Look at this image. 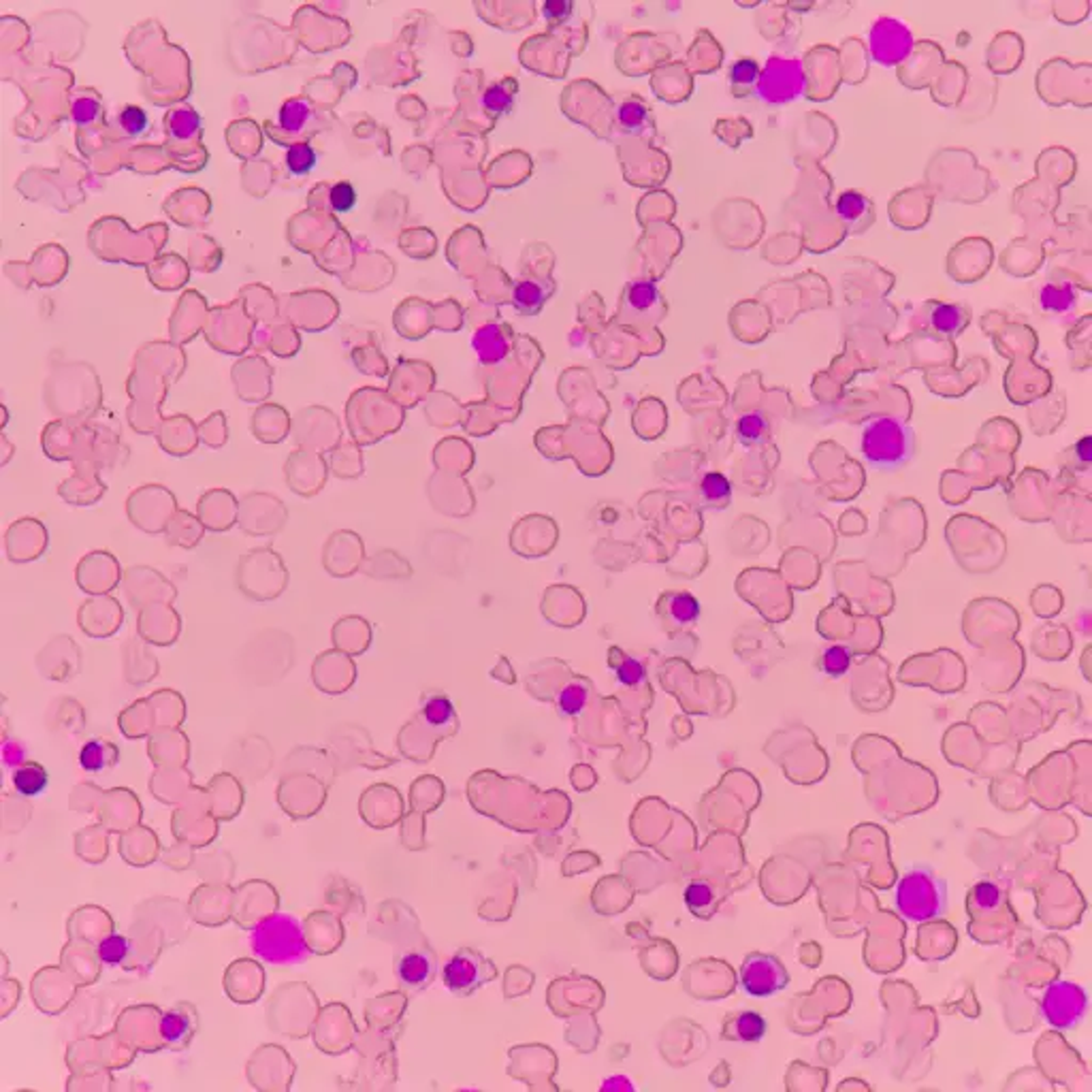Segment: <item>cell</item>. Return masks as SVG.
<instances>
[{
  "label": "cell",
  "mask_w": 1092,
  "mask_h": 1092,
  "mask_svg": "<svg viewBox=\"0 0 1092 1092\" xmlns=\"http://www.w3.org/2000/svg\"><path fill=\"white\" fill-rule=\"evenodd\" d=\"M862 455L877 469H898L909 464L915 450V435L909 425L896 418H872L862 430Z\"/></svg>",
  "instance_id": "1"
},
{
  "label": "cell",
  "mask_w": 1092,
  "mask_h": 1092,
  "mask_svg": "<svg viewBox=\"0 0 1092 1092\" xmlns=\"http://www.w3.org/2000/svg\"><path fill=\"white\" fill-rule=\"evenodd\" d=\"M896 909L909 922H930L947 911V884L930 869H913L898 881Z\"/></svg>",
  "instance_id": "2"
},
{
  "label": "cell",
  "mask_w": 1092,
  "mask_h": 1092,
  "mask_svg": "<svg viewBox=\"0 0 1092 1092\" xmlns=\"http://www.w3.org/2000/svg\"><path fill=\"white\" fill-rule=\"evenodd\" d=\"M238 590L250 600H275L287 590L289 572L282 557L273 549H255L241 555L235 566Z\"/></svg>",
  "instance_id": "3"
},
{
  "label": "cell",
  "mask_w": 1092,
  "mask_h": 1092,
  "mask_svg": "<svg viewBox=\"0 0 1092 1092\" xmlns=\"http://www.w3.org/2000/svg\"><path fill=\"white\" fill-rule=\"evenodd\" d=\"M252 952L272 964H297L308 959V945L292 915H269L252 935Z\"/></svg>",
  "instance_id": "4"
},
{
  "label": "cell",
  "mask_w": 1092,
  "mask_h": 1092,
  "mask_svg": "<svg viewBox=\"0 0 1092 1092\" xmlns=\"http://www.w3.org/2000/svg\"><path fill=\"white\" fill-rule=\"evenodd\" d=\"M1086 1010V990L1073 981H1052L1041 996V1015L1056 1030L1078 1029Z\"/></svg>",
  "instance_id": "5"
},
{
  "label": "cell",
  "mask_w": 1092,
  "mask_h": 1092,
  "mask_svg": "<svg viewBox=\"0 0 1092 1092\" xmlns=\"http://www.w3.org/2000/svg\"><path fill=\"white\" fill-rule=\"evenodd\" d=\"M806 90L802 62L796 58H770L766 69L760 73L755 92L770 105H787L801 98Z\"/></svg>",
  "instance_id": "6"
},
{
  "label": "cell",
  "mask_w": 1092,
  "mask_h": 1092,
  "mask_svg": "<svg viewBox=\"0 0 1092 1092\" xmlns=\"http://www.w3.org/2000/svg\"><path fill=\"white\" fill-rule=\"evenodd\" d=\"M126 510H129L131 523L146 534H165L169 520L178 515L173 495L152 486L134 491L126 503Z\"/></svg>",
  "instance_id": "7"
},
{
  "label": "cell",
  "mask_w": 1092,
  "mask_h": 1092,
  "mask_svg": "<svg viewBox=\"0 0 1092 1092\" xmlns=\"http://www.w3.org/2000/svg\"><path fill=\"white\" fill-rule=\"evenodd\" d=\"M869 49L875 62L884 66H896L909 58L913 49V35L905 22L884 15V18L872 24Z\"/></svg>",
  "instance_id": "8"
},
{
  "label": "cell",
  "mask_w": 1092,
  "mask_h": 1092,
  "mask_svg": "<svg viewBox=\"0 0 1092 1092\" xmlns=\"http://www.w3.org/2000/svg\"><path fill=\"white\" fill-rule=\"evenodd\" d=\"M741 984L749 996L766 998L789 984V973L777 956L753 952L747 954L741 967Z\"/></svg>",
  "instance_id": "9"
},
{
  "label": "cell",
  "mask_w": 1092,
  "mask_h": 1092,
  "mask_svg": "<svg viewBox=\"0 0 1092 1092\" xmlns=\"http://www.w3.org/2000/svg\"><path fill=\"white\" fill-rule=\"evenodd\" d=\"M239 529L246 536L265 537L278 534L287 523V508L265 493H252L239 503Z\"/></svg>",
  "instance_id": "10"
},
{
  "label": "cell",
  "mask_w": 1092,
  "mask_h": 1092,
  "mask_svg": "<svg viewBox=\"0 0 1092 1092\" xmlns=\"http://www.w3.org/2000/svg\"><path fill=\"white\" fill-rule=\"evenodd\" d=\"M493 964L472 949H459L444 967V984L449 986L452 995L459 996L472 995L474 990L493 979Z\"/></svg>",
  "instance_id": "11"
},
{
  "label": "cell",
  "mask_w": 1092,
  "mask_h": 1092,
  "mask_svg": "<svg viewBox=\"0 0 1092 1092\" xmlns=\"http://www.w3.org/2000/svg\"><path fill=\"white\" fill-rule=\"evenodd\" d=\"M75 578L83 593L107 595L122 581V568L115 555L107 551H92L79 559L75 568Z\"/></svg>",
  "instance_id": "12"
},
{
  "label": "cell",
  "mask_w": 1092,
  "mask_h": 1092,
  "mask_svg": "<svg viewBox=\"0 0 1092 1092\" xmlns=\"http://www.w3.org/2000/svg\"><path fill=\"white\" fill-rule=\"evenodd\" d=\"M122 585L126 598L139 610L154 602H173L178 595L175 587L158 570L148 566H132L126 570Z\"/></svg>",
  "instance_id": "13"
},
{
  "label": "cell",
  "mask_w": 1092,
  "mask_h": 1092,
  "mask_svg": "<svg viewBox=\"0 0 1092 1092\" xmlns=\"http://www.w3.org/2000/svg\"><path fill=\"white\" fill-rule=\"evenodd\" d=\"M49 534L37 519H20L5 534V553L11 564H30L47 551Z\"/></svg>",
  "instance_id": "14"
},
{
  "label": "cell",
  "mask_w": 1092,
  "mask_h": 1092,
  "mask_svg": "<svg viewBox=\"0 0 1092 1092\" xmlns=\"http://www.w3.org/2000/svg\"><path fill=\"white\" fill-rule=\"evenodd\" d=\"M122 607L114 598H109V595H92L79 608V625L90 636H112L122 625Z\"/></svg>",
  "instance_id": "15"
},
{
  "label": "cell",
  "mask_w": 1092,
  "mask_h": 1092,
  "mask_svg": "<svg viewBox=\"0 0 1092 1092\" xmlns=\"http://www.w3.org/2000/svg\"><path fill=\"white\" fill-rule=\"evenodd\" d=\"M139 634L148 643L171 644L180 634V617L169 602H154L139 610Z\"/></svg>",
  "instance_id": "16"
},
{
  "label": "cell",
  "mask_w": 1092,
  "mask_h": 1092,
  "mask_svg": "<svg viewBox=\"0 0 1092 1092\" xmlns=\"http://www.w3.org/2000/svg\"><path fill=\"white\" fill-rule=\"evenodd\" d=\"M239 503L235 502L229 491H209L199 502L197 517L205 525L207 532L224 534L238 523Z\"/></svg>",
  "instance_id": "17"
},
{
  "label": "cell",
  "mask_w": 1092,
  "mask_h": 1092,
  "mask_svg": "<svg viewBox=\"0 0 1092 1092\" xmlns=\"http://www.w3.org/2000/svg\"><path fill=\"white\" fill-rule=\"evenodd\" d=\"M472 350L483 365H498L510 352L508 333L498 323H486L472 335Z\"/></svg>",
  "instance_id": "18"
},
{
  "label": "cell",
  "mask_w": 1092,
  "mask_h": 1092,
  "mask_svg": "<svg viewBox=\"0 0 1092 1092\" xmlns=\"http://www.w3.org/2000/svg\"><path fill=\"white\" fill-rule=\"evenodd\" d=\"M632 312V316H655L660 318L663 314V299L660 291L655 289L651 282H634L625 289L624 295V309L621 314Z\"/></svg>",
  "instance_id": "19"
},
{
  "label": "cell",
  "mask_w": 1092,
  "mask_h": 1092,
  "mask_svg": "<svg viewBox=\"0 0 1092 1092\" xmlns=\"http://www.w3.org/2000/svg\"><path fill=\"white\" fill-rule=\"evenodd\" d=\"M768 1032V1022L758 1012H738L726 1018L724 1039L738 1044H758Z\"/></svg>",
  "instance_id": "20"
},
{
  "label": "cell",
  "mask_w": 1092,
  "mask_h": 1092,
  "mask_svg": "<svg viewBox=\"0 0 1092 1092\" xmlns=\"http://www.w3.org/2000/svg\"><path fill=\"white\" fill-rule=\"evenodd\" d=\"M553 291H555L553 280H540V278L519 280L515 284V289H512V299H515L517 312L523 316L537 314L546 304V299L553 295Z\"/></svg>",
  "instance_id": "21"
},
{
  "label": "cell",
  "mask_w": 1092,
  "mask_h": 1092,
  "mask_svg": "<svg viewBox=\"0 0 1092 1092\" xmlns=\"http://www.w3.org/2000/svg\"><path fill=\"white\" fill-rule=\"evenodd\" d=\"M205 532L207 529L203 523H201L199 517H192V515H188V512L178 510V515L169 520V525H167V529H165V540L169 546H178V549L192 551V549H197L201 540H203Z\"/></svg>",
  "instance_id": "22"
},
{
  "label": "cell",
  "mask_w": 1092,
  "mask_h": 1092,
  "mask_svg": "<svg viewBox=\"0 0 1092 1092\" xmlns=\"http://www.w3.org/2000/svg\"><path fill=\"white\" fill-rule=\"evenodd\" d=\"M615 120L621 132L634 134V137H644L646 132H653L651 109L644 105L641 97H625L621 100Z\"/></svg>",
  "instance_id": "23"
},
{
  "label": "cell",
  "mask_w": 1092,
  "mask_h": 1092,
  "mask_svg": "<svg viewBox=\"0 0 1092 1092\" xmlns=\"http://www.w3.org/2000/svg\"><path fill=\"white\" fill-rule=\"evenodd\" d=\"M969 325V312L959 304H932L928 312V326L947 338L960 335Z\"/></svg>",
  "instance_id": "24"
},
{
  "label": "cell",
  "mask_w": 1092,
  "mask_h": 1092,
  "mask_svg": "<svg viewBox=\"0 0 1092 1092\" xmlns=\"http://www.w3.org/2000/svg\"><path fill=\"white\" fill-rule=\"evenodd\" d=\"M433 960L427 954L421 952H408L401 956L397 964V973L401 984L410 990H421L433 979Z\"/></svg>",
  "instance_id": "25"
},
{
  "label": "cell",
  "mask_w": 1092,
  "mask_h": 1092,
  "mask_svg": "<svg viewBox=\"0 0 1092 1092\" xmlns=\"http://www.w3.org/2000/svg\"><path fill=\"white\" fill-rule=\"evenodd\" d=\"M314 120L316 114L312 103L304 97H292L284 100L280 107L278 129L284 134H301Z\"/></svg>",
  "instance_id": "26"
},
{
  "label": "cell",
  "mask_w": 1092,
  "mask_h": 1092,
  "mask_svg": "<svg viewBox=\"0 0 1092 1092\" xmlns=\"http://www.w3.org/2000/svg\"><path fill=\"white\" fill-rule=\"evenodd\" d=\"M663 617L677 625H694L700 619V604L687 591L666 593L660 604Z\"/></svg>",
  "instance_id": "27"
},
{
  "label": "cell",
  "mask_w": 1092,
  "mask_h": 1092,
  "mask_svg": "<svg viewBox=\"0 0 1092 1092\" xmlns=\"http://www.w3.org/2000/svg\"><path fill=\"white\" fill-rule=\"evenodd\" d=\"M1007 905L1003 888L995 884V881H979L969 894V913L971 918H979V915H990L1003 911Z\"/></svg>",
  "instance_id": "28"
},
{
  "label": "cell",
  "mask_w": 1092,
  "mask_h": 1092,
  "mask_svg": "<svg viewBox=\"0 0 1092 1092\" xmlns=\"http://www.w3.org/2000/svg\"><path fill=\"white\" fill-rule=\"evenodd\" d=\"M837 214L852 229L867 226L872 220V201L860 195V192L847 190L837 201Z\"/></svg>",
  "instance_id": "29"
},
{
  "label": "cell",
  "mask_w": 1092,
  "mask_h": 1092,
  "mask_svg": "<svg viewBox=\"0 0 1092 1092\" xmlns=\"http://www.w3.org/2000/svg\"><path fill=\"white\" fill-rule=\"evenodd\" d=\"M165 131L173 141H188L203 131V120L192 107H178L167 114Z\"/></svg>",
  "instance_id": "30"
},
{
  "label": "cell",
  "mask_w": 1092,
  "mask_h": 1092,
  "mask_svg": "<svg viewBox=\"0 0 1092 1092\" xmlns=\"http://www.w3.org/2000/svg\"><path fill=\"white\" fill-rule=\"evenodd\" d=\"M772 425L762 413L743 414L736 421V438L745 449H758L764 447L770 440Z\"/></svg>",
  "instance_id": "31"
},
{
  "label": "cell",
  "mask_w": 1092,
  "mask_h": 1092,
  "mask_svg": "<svg viewBox=\"0 0 1092 1092\" xmlns=\"http://www.w3.org/2000/svg\"><path fill=\"white\" fill-rule=\"evenodd\" d=\"M117 758H120V751H117V747L109 741H100V738L88 741L79 751L81 768L88 770V772H100V770L112 768V766H115Z\"/></svg>",
  "instance_id": "32"
},
{
  "label": "cell",
  "mask_w": 1092,
  "mask_h": 1092,
  "mask_svg": "<svg viewBox=\"0 0 1092 1092\" xmlns=\"http://www.w3.org/2000/svg\"><path fill=\"white\" fill-rule=\"evenodd\" d=\"M184 1005H180L178 1010H171L163 1015V1022H161V1032H163V1039L167 1046L171 1048H182L190 1044V1037L192 1032H195V1024L188 1018V1013L182 1010Z\"/></svg>",
  "instance_id": "33"
},
{
  "label": "cell",
  "mask_w": 1092,
  "mask_h": 1092,
  "mask_svg": "<svg viewBox=\"0 0 1092 1092\" xmlns=\"http://www.w3.org/2000/svg\"><path fill=\"white\" fill-rule=\"evenodd\" d=\"M13 787L22 796H39L47 787L49 775L39 762H24L13 770Z\"/></svg>",
  "instance_id": "34"
},
{
  "label": "cell",
  "mask_w": 1092,
  "mask_h": 1092,
  "mask_svg": "<svg viewBox=\"0 0 1092 1092\" xmlns=\"http://www.w3.org/2000/svg\"><path fill=\"white\" fill-rule=\"evenodd\" d=\"M1078 301V292L1066 282H1048L1039 291V306L1049 314H1065Z\"/></svg>",
  "instance_id": "35"
},
{
  "label": "cell",
  "mask_w": 1092,
  "mask_h": 1092,
  "mask_svg": "<svg viewBox=\"0 0 1092 1092\" xmlns=\"http://www.w3.org/2000/svg\"><path fill=\"white\" fill-rule=\"evenodd\" d=\"M760 64L753 58H741L732 66H730V83H732V92L736 97H745L751 92L753 86H758L760 79Z\"/></svg>",
  "instance_id": "36"
},
{
  "label": "cell",
  "mask_w": 1092,
  "mask_h": 1092,
  "mask_svg": "<svg viewBox=\"0 0 1092 1092\" xmlns=\"http://www.w3.org/2000/svg\"><path fill=\"white\" fill-rule=\"evenodd\" d=\"M284 161H287L291 175H295V178H306V175L316 169L318 152L308 144V141H301V144H292L287 150Z\"/></svg>",
  "instance_id": "37"
},
{
  "label": "cell",
  "mask_w": 1092,
  "mask_h": 1092,
  "mask_svg": "<svg viewBox=\"0 0 1092 1092\" xmlns=\"http://www.w3.org/2000/svg\"><path fill=\"white\" fill-rule=\"evenodd\" d=\"M515 81H502V83H493L491 88H486V92L483 95V105L489 114L493 115H503V114H510L512 107H515Z\"/></svg>",
  "instance_id": "38"
},
{
  "label": "cell",
  "mask_w": 1092,
  "mask_h": 1092,
  "mask_svg": "<svg viewBox=\"0 0 1092 1092\" xmlns=\"http://www.w3.org/2000/svg\"><path fill=\"white\" fill-rule=\"evenodd\" d=\"M713 901H715V892H713V886L709 881L696 879L687 886L685 903L690 907V911L694 915H698V918H709L713 913Z\"/></svg>",
  "instance_id": "39"
},
{
  "label": "cell",
  "mask_w": 1092,
  "mask_h": 1092,
  "mask_svg": "<svg viewBox=\"0 0 1092 1092\" xmlns=\"http://www.w3.org/2000/svg\"><path fill=\"white\" fill-rule=\"evenodd\" d=\"M700 495H702L704 503L721 508L730 502V495H732V484H730V481L724 474L711 472L702 478Z\"/></svg>",
  "instance_id": "40"
},
{
  "label": "cell",
  "mask_w": 1092,
  "mask_h": 1092,
  "mask_svg": "<svg viewBox=\"0 0 1092 1092\" xmlns=\"http://www.w3.org/2000/svg\"><path fill=\"white\" fill-rule=\"evenodd\" d=\"M421 717H423L432 728L442 730V728H447V726H450V724H455V709H452V704H450V700L447 698V696L438 694V696H433V698H430V700L425 702Z\"/></svg>",
  "instance_id": "41"
},
{
  "label": "cell",
  "mask_w": 1092,
  "mask_h": 1092,
  "mask_svg": "<svg viewBox=\"0 0 1092 1092\" xmlns=\"http://www.w3.org/2000/svg\"><path fill=\"white\" fill-rule=\"evenodd\" d=\"M852 668V651L845 644H833L821 653V670L824 675L838 678Z\"/></svg>",
  "instance_id": "42"
},
{
  "label": "cell",
  "mask_w": 1092,
  "mask_h": 1092,
  "mask_svg": "<svg viewBox=\"0 0 1092 1092\" xmlns=\"http://www.w3.org/2000/svg\"><path fill=\"white\" fill-rule=\"evenodd\" d=\"M117 124L129 137H141L150 129V117L144 107L139 105H126L120 114H117Z\"/></svg>",
  "instance_id": "43"
},
{
  "label": "cell",
  "mask_w": 1092,
  "mask_h": 1092,
  "mask_svg": "<svg viewBox=\"0 0 1092 1092\" xmlns=\"http://www.w3.org/2000/svg\"><path fill=\"white\" fill-rule=\"evenodd\" d=\"M621 661L612 663V670H615V675L619 678V683H624L625 687H638L646 678V668L641 660L636 658H629V655H621L619 653Z\"/></svg>",
  "instance_id": "44"
},
{
  "label": "cell",
  "mask_w": 1092,
  "mask_h": 1092,
  "mask_svg": "<svg viewBox=\"0 0 1092 1092\" xmlns=\"http://www.w3.org/2000/svg\"><path fill=\"white\" fill-rule=\"evenodd\" d=\"M585 707H587V690L583 685L578 683L568 685L566 690L557 696V709L561 715L574 717L578 713H583Z\"/></svg>",
  "instance_id": "45"
},
{
  "label": "cell",
  "mask_w": 1092,
  "mask_h": 1092,
  "mask_svg": "<svg viewBox=\"0 0 1092 1092\" xmlns=\"http://www.w3.org/2000/svg\"><path fill=\"white\" fill-rule=\"evenodd\" d=\"M97 956L105 964H120L129 956V939L122 935H109L98 943Z\"/></svg>",
  "instance_id": "46"
},
{
  "label": "cell",
  "mask_w": 1092,
  "mask_h": 1092,
  "mask_svg": "<svg viewBox=\"0 0 1092 1092\" xmlns=\"http://www.w3.org/2000/svg\"><path fill=\"white\" fill-rule=\"evenodd\" d=\"M71 115L78 126H90L103 115V107L95 98H78L71 107Z\"/></svg>",
  "instance_id": "47"
},
{
  "label": "cell",
  "mask_w": 1092,
  "mask_h": 1092,
  "mask_svg": "<svg viewBox=\"0 0 1092 1092\" xmlns=\"http://www.w3.org/2000/svg\"><path fill=\"white\" fill-rule=\"evenodd\" d=\"M329 201H331V207L335 209V212L348 214L350 209L355 207V203H357V190H355V186H352L350 182H338V184H335V186L331 188Z\"/></svg>",
  "instance_id": "48"
},
{
  "label": "cell",
  "mask_w": 1092,
  "mask_h": 1092,
  "mask_svg": "<svg viewBox=\"0 0 1092 1092\" xmlns=\"http://www.w3.org/2000/svg\"><path fill=\"white\" fill-rule=\"evenodd\" d=\"M544 18L546 22L551 24V26H555V24L564 22L570 18V13H572L574 5L572 3H564V0H549V3H544Z\"/></svg>",
  "instance_id": "49"
},
{
  "label": "cell",
  "mask_w": 1092,
  "mask_h": 1092,
  "mask_svg": "<svg viewBox=\"0 0 1092 1092\" xmlns=\"http://www.w3.org/2000/svg\"><path fill=\"white\" fill-rule=\"evenodd\" d=\"M1075 455L1080 457L1083 466L1090 464V438H1083L1078 447H1075Z\"/></svg>",
  "instance_id": "50"
}]
</instances>
